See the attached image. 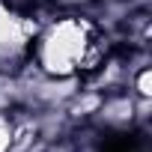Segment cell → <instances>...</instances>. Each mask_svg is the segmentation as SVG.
I'll list each match as a JSON object with an SVG mask.
<instances>
[{
    "mask_svg": "<svg viewBox=\"0 0 152 152\" xmlns=\"http://www.w3.org/2000/svg\"><path fill=\"white\" fill-rule=\"evenodd\" d=\"M99 24L84 15H60L42 21L33 48L30 63L48 75V78H78L81 60L90 48V42L99 36Z\"/></svg>",
    "mask_w": 152,
    "mask_h": 152,
    "instance_id": "6da1fadb",
    "label": "cell"
},
{
    "mask_svg": "<svg viewBox=\"0 0 152 152\" xmlns=\"http://www.w3.org/2000/svg\"><path fill=\"white\" fill-rule=\"evenodd\" d=\"M42 21L36 15H21L0 0V78H15L30 63V48Z\"/></svg>",
    "mask_w": 152,
    "mask_h": 152,
    "instance_id": "7a4b0ae2",
    "label": "cell"
},
{
    "mask_svg": "<svg viewBox=\"0 0 152 152\" xmlns=\"http://www.w3.org/2000/svg\"><path fill=\"white\" fill-rule=\"evenodd\" d=\"M131 96L134 99H152V69L143 63V66H137L134 69V75H131Z\"/></svg>",
    "mask_w": 152,
    "mask_h": 152,
    "instance_id": "3957f363",
    "label": "cell"
},
{
    "mask_svg": "<svg viewBox=\"0 0 152 152\" xmlns=\"http://www.w3.org/2000/svg\"><path fill=\"white\" fill-rule=\"evenodd\" d=\"M0 152H12V119L0 110Z\"/></svg>",
    "mask_w": 152,
    "mask_h": 152,
    "instance_id": "277c9868",
    "label": "cell"
}]
</instances>
